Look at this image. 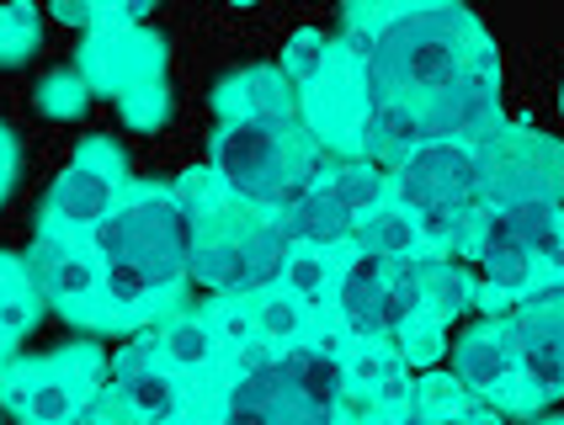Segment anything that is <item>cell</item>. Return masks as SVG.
I'll return each mask as SVG.
<instances>
[{"instance_id": "7a4b0ae2", "label": "cell", "mask_w": 564, "mask_h": 425, "mask_svg": "<svg viewBox=\"0 0 564 425\" xmlns=\"http://www.w3.org/2000/svg\"><path fill=\"white\" fill-rule=\"evenodd\" d=\"M192 224L171 192H133L123 208L96 224L101 282L118 304H144L150 293H171L187 272Z\"/></svg>"}, {"instance_id": "6da1fadb", "label": "cell", "mask_w": 564, "mask_h": 425, "mask_svg": "<svg viewBox=\"0 0 564 425\" xmlns=\"http://www.w3.org/2000/svg\"><path fill=\"white\" fill-rule=\"evenodd\" d=\"M485 54L490 43L464 11H400L368 37L362 101L368 112H394L415 128L421 112Z\"/></svg>"}, {"instance_id": "7c38bea8", "label": "cell", "mask_w": 564, "mask_h": 425, "mask_svg": "<svg viewBox=\"0 0 564 425\" xmlns=\"http://www.w3.org/2000/svg\"><path fill=\"white\" fill-rule=\"evenodd\" d=\"M325 192H330L341 208H351L357 218H362V212L378 208V197H383V176H378L368 160H362V165H341V171L325 182Z\"/></svg>"}, {"instance_id": "5bb4252c", "label": "cell", "mask_w": 564, "mask_h": 425, "mask_svg": "<svg viewBox=\"0 0 564 425\" xmlns=\"http://www.w3.org/2000/svg\"><path fill=\"white\" fill-rule=\"evenodd\" d=\"M128 399H133V410H139L144 421H165V415L176 410V383H171L165 372H139V378L128 383Z\"/></svg>"}, {"instance_id": "3957f363", "label": "cell", "mask_w": 564, "mask_h": 425, "mask_svg": "<svg viewBox=\"0 0 564 425\" xmlns=\"http://www.w3.org/2000/svg\"><path fill=\"white\" fill-rule=\"evenodd\" d=\"M214 171L229 192L261 208H293L314 186V144L293 122H224L214 139Z\"/></svg>"}, {"instance_id": "ba28073f", "label": "cell", "mask_w": 564, "mask_h": 425, "mask_svg": "<svg viewBox=\"0 0 564 425\" xmlns=\"http://www.w3.org/2000/svg\"><path fill=\"white\" fill-rule=\"evenodd\" d=\"M278 229L288 235V244L304 240L310 250H330V244H346L357 235V212L341 208L325 186H310V192L288 208V218H278Z\"/></svg>"}, {"instance_id": "2e32d148", "label": "cell", "mask_w": 564, "mask_h": 425, "mask_svg": "<svg viewBox=\"0 0 564 425\" xmlns=\"http://www.w3.org/2000/svg\"><path fill=\"white\" fill-rule=\"evenodd\" d=\"M43 282H48L54 298H86L96 272L86 261H75V255H48V261H43Z\"/></svg>"}, {"instance_id": "ffe728a7", "label": "cell", "mask_w": 564, "mask_h": 425, "mask_svg": "<svg viewBox=\"0 0 564 425\" xmlns=\"http://www.w3.org/2000/svg\"><path fill=\"white\" fill-rule=\"evenodd\" d=\"M458 425H501V415H496V410H464Z\"/></svg>"}, {"instance_id": "277c9868", "label": "cell", "mask_w": 564, "mask_h": 425, "mask_svg": "<svg viewBox=\"0 0 564 425\" xmlns=\"http://www.w3.org/2000/svg\"><path fill=\"white\" fill-rule=\"evenodd\" d=\"M400 197L410 203V218L421 235H432L437 250L479 240V171H474V144L464 139H426L400 160Z\"/></svg>"}, {"instance_id": "8fae6325", "label": "cell", "mask_w": 564, "mask_h": 425, "mask_svg": "<svg viewBox=\"0 0 564 425\" xmlns=\"http://www.w3.org/2000/svg\"><path fill=\"white\" fill-rule=\"evenodd\" d=\"M357 250L362 255H378V261H405L415 240H421V229H415V218L400 208H373L368 218H357Z\"/></svg>"}, {"instance_id": "9c48e42d", "label": "cell", "mask_w": 564, "mask_h": 425, "mask_svg": "<svg viewBox=\"0 0 564 425\" xmlns=\"http://www.w3.org/2000/svg\"><path fill=\"white\" fill-rule=\"evenodd\" d=\"M453 372H458L464 389H501L506 378L517 372L511 340H506L501 325H479L474 335H464L458 351H453Z\"/></svg>"}, {"instance_id": "d6986e66", "label": "cell", "mask_w": 564, "mask_h": 425, "mask_svg": "<svg viewBox=\"0 0 564 425\" xmlns=\"http://www.w3.org/2000/svg\"><path fill=\"white\" fill-rule=\"evenodd\" d=\"M319 59H325V37H314V32H304L299 43H293V75H304V80H314L319 75ZM288 75V80H293Z\"/></svg>"}, {"instance_id": "ac0fdd59", "label": "cell", "mask_w": 564, "mask_h": 425, "mask_svg": "<svg viewBox=\"0 0 564 425\" xmlns=\"http://www.w3.org/2000/svg\"><path fill=\"white\" fill-rule=\"evenodd\" d=\"M37 48V28H32V11H0V64L22 59Z\"/></svg>"}, {"instance_id": "9a60e30c", "label": "cell", "mask_w": 564, "mask_h": 425, "mask_svg": "<svg viewBox=\"0 0 564 425\" xmlns=\"http://www.w3.org/2000/svg\"><path fill=\"white\" fill-rule=\"evenodd\" d=\"M251 319L267 340H293V335L304 330V308H299V298H288V293L282 298H261Z\"/></svg>"}, {"instance_id": "52a82bcc", "label": "cell", "mask_w": 564, "mask_h": 425, "mask_svg": "<svg viewBox=\"0 0 564 425\" xmlns=\"http://www.w3.org/2000/svg\"><path fill=\"white\" fill-rule=\"evenodd\" d=\"M474 171H479V203L496 212L554 203L564 192V150L533 133H485L474 150Z\"/></svg>"}, {"instance_id": "8992f818", "label": "cell", "mask_w": 564, "mask_h": 425, "mask_svg": "<svg viewBox=\"0 0 564 425\" xmlns=\"http://www.w3.org/2000/svg\"><path fill=\"white\" fill-rule=\"evenodd\" d=\"M341 399V367L325 351H288L278 362L251 367L224 410V425H330Z\"/></svg>"}, {"instance_id": "4fadbf2b", "label": "cell", "mask_w": 564, "mask_h": 425, "mask_svg": "<svg viewBox=\"0 0 564 425\" xmlns=\"http://www.w3.org/2000/svg\"><path fill=\"white\" fill-rule=\"evenodd\" d=\"M282 276H288V298H319L325 293V282H330V261L319 255V250H288V261H282Z\"/></svg>"}, {"instance_id": "5b68a950", "label": "cell", "mask_w": 564, "mask_h": 425, "mask_svg": "<svg viewBox=\"0 0 564 425\" xmlns=\"http://www.w3.org/2000/svg\"><path fill=\"white\" fill-rule=\"evenodd\" d=\"M187 272L203 287L251 293V287H267L272 276H282L288 235L278 224H267L261 212H246L235 203H203V212H187Z\"/></svg>"}, {"instance_id": "30bf717a", "label": "cell", "mask_w": 564, "mask_h": 425, "mask_svg": "<svg viewBox=\"0 0 564 425\" xmlns=\"http://www.w3.org/2000/svg\"><path fill=\"white\" fill-rule=\"evenodd\" d=\"M107 208H112V176L96 171V165H75L54 186V212L64 224H101Z\"/></svg>"}, {"instance_id": "e0dca14e", "label": "cell", "mask_w": 564, "mask_h": 425, "mask_svg": "<svg viewBox=\"0 0 564 425\" xmlns=\"http://www.w3.org/2000/svg\"><path fill=\"white\" fill-rule=\"evenodd\" d=\"M208 351H214V335H208V325H197V319H182V325L165 330V357L171 362L197 367V362H208Z\"/></svg>"}]
</instances>
